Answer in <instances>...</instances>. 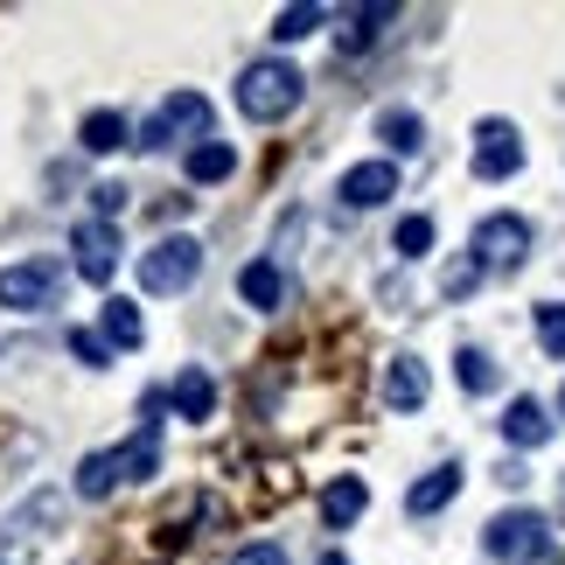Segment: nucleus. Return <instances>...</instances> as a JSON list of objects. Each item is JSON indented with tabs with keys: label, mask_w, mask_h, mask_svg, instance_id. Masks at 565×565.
I'll list each match as a JSON object with an SVG mask.
<instances>
[{
	"label": "nucleus",
	"mask_w": 565,
	"mask_h": 565,
	"mask_svg": "<svg viewBox=\"0 0 565 565\" xmlns=\"http://www.w3.org/2000/svg\"><path fill=\"white\" fill-rule=\"evenodd\" d=\"M300 98H308V77H300L287 56H258V63L237 71V113L252 126H279L287 113H300Z\"/></svg>",
	"instance_id": "1"
},
{
	"label": "nucleus",
	"mask_w": 565,
	"mask_h": 565,
	"mask_svg": "<svg viewBox=\"0 0 565 565\" xmlns=\"http://www.w3.org/2000/svg\"><path fill=\"white\" fill-rule=\"evenodd\" d=\"M482 545H489V558H503V565H558L552 524H545L537 510H503V516H489Z\"/></svg>",
	"instance_id": "2"
},
{
	"label": "nucleus",
	"mask_w": 565,
	"mask_h": 565,
	"mask_svg": "<svg viewBox=\"0 0 565 565\" xmlns=\"http://www.w3.org/2000/svg\"><path fill=\"white\" fill-rule=\"evenodd\" d=\"M134 279H140V294H189L203 279V245L195 237H161V245L140 252Z\"/></svg>",
	"instance_id": "3"
},
{
	"label": "nucleus",
	"mask_w": 565,
	"mask_h": 565,
	"mask_svg": "<svg viewBox=\"0 0 565 565\" xmlns=\"http://www.w3.org/2000/svg\"><path fill=\"white\" fill-rule=\"evenodd\" d=\"M56 294H63L56 258H21V266L0 273V308L8 315H42V308H56Z\"/></svg>",
	"instance_id": "4"
},
{
	"label": "nucleus",
	"mask_w": 565,
	"mask_h": 565,
	"mask_svg": "<svg viewBox=\"0 0 565 565\" xmlns=\"http://www.w3.org/2000/svg\"><path fill=\"white\" fill-rule=\"evenodd\" d=\"M468 252L482 258V273H516L531 258V224H524V216H510V210H495V216L475 224V245Z\"/></svg>",
	"instance_id": "5"
},
{
	"label": "nucleus",
	"mask_w": 565,
	"mask_h": 565,
	"mask_svg": "<svg viewBox=\"0 0 565 565\" xmlns=\"http://www.w3.org/2000/svg\"><path fill=\"white\" fill-rule=\"evenodd\" d=\"M203 126H210V98L203 92H168V105L134 134V147L140 154H161V147H175L182 134H203Z\"/></svg>",
	"instance_id": "6"
},
{
	"label": "nucleus",
	"mask_w": 565,
	"mask_h": 565,
	"mask_svg": "<svg viewBox=\"0 0 565 565\" xmlns=\"http://www.w3.org/2000/svg\"><path fill=\"white\" fill-rule=\"evenodd\" d=\"M71 266H77V279H92V287H105V279L119 273V231L105 224V216H84L71 231Z\"/></svg>",
	"instance_id": "7"
},
{
	"label": "nucleus",
	"mask_w": 565,
	"mask_h": 565,
	"mask_svg": "<svg viewBox=\"0 0 565 565\" xmlns=\"http://www.w3.org/2000/svg\"><path fill=\"white\" fill-rule=\"evenodd\" d=\"M524 168V134L510 119H482L475 126V175L482 182H510Z\"/></svg>",
	"instance_id": "8"
},
{
	"label": "nucleus",
	"mask_w": 565,
	"mask_h": 565,
	"mask_svg": "<svg viewBox=\"0 0 565 565\" xmlns=\"http://www.w3.org/2000/svg\"><path fill=\"white\" fill-rule=\"evenodd\" d=\"M335 195H342L350 210H377V203H391V195H398V168H391V161H356L350 175L335 182Z\"/></svg>",
	"instance_id": "9"
},
{
	"label": "nucleus",
	"mask_w": 565,
	"mask_h": 565,
	"mask_svg": "<svg viewBox=\"0 0 565 565\" xmlns=\"http://www.w3.org/2000/svg\"><path fill=\"white\" fill-rule=\"evenodd\" d=\"M363 510H371V482H363V475H335V482L321 489V531H350Z\"/></svg>",
	"instance_id": "10"
},
{
	"label": "nucleus",
	"mask_w": 565,
	"mask_h": 565,
	"mask_svg": "<svg viewBox=\"0 0 565 565\" xmlns=\"http://www.w3.org/2000/svg\"><path fill=\"white\" fill-rule=\"evenodd\" d=\"M426 391H433V377H426L419 356H391V363H384V405H391V412H419Z\"/></svg>",
	"instance_id": "11"
},
{
	"label": "nucleus",
	"mask_w": 565,
	"mask_h": 565,
	"mask_svg": "<svg viewBox=\"0 0 565 565\" xmlns=\"http://www.w3.org/2000/svg\"><path fill=\"white\" fill-rule=\"evenodd\" d=\"M237 300L258 315H273L279 300H287V273L273 266V258H252V266H237Z\"/></svg>",
	"instance_id": "12"
},
{
	"label": "nucleus",
	"mask_w": 565,
	"mask_h": 565,
	"mask_svg": "<svg viewBox=\"0 0 565 565\" xmlns=\"http://www.w3.org/2000/svg\"><path fill=\"white\" fill-rule=\"evenodd\" d=\"M168 405H175V419H210V412H216V377L203 371V363H189V371L175 377V384H168Z\"/></svg>",
	"instance_id": "13"
},
{
	"label": "nucleus",
	"mask_w": 565,
	"mask_h": 565,
	"mask_svg": "<svg viewBox=\"0 0 565 565\" xmlns=\"http://www.w3.org/2000/svg\"><path fill=\"white\" fill-rule=\"evenodd\" d=\"M454 495H461V468H454V461H440L433 475H419V482L405 489V510H412V516H433V510H447Z\"/></svg>",
	"instance_id": "14"
},
{
	"label": "nucleus",
	"mask_w": 565,
	"mask_h": 565,
	"mask_svg": "<svg viewBox=\"0 0 565 565\" xmlns=\"http://www.w3.org/2000/svg\"><path fill=\"white\" fill-rule=\"evenodd\" d=\"M391 21H398V8H391V0H384V8H350V21L335 29V50H342V56H363V50H371V42L391 29Z\"/></svg>",
	"instance_id": "15"
},
{
	"label": "nucleus",
	"mask_w": 565,
	"mask_h": 565,
	"mask_svg": "<svg viewBox=\"0 0 565 565\" xmlns=\"http://www.w3.org/2000/svg\"><path fill=\"white\" fill-rule=\"evenodd\" d=\"M503 440H510V447H545V440H552L545 405H537V398H510V412H503Z\"/></svg>",
	"instance_id": "16"
},
{
	"label": "nucleus",
	"mask_w": 565,
	"mask_h": 565,
	"mask_svg": "<svg viewBox=\"0 0 565 565\" xmlns=\"http://www.w3.org/2000/svg\"><path fill=\"white\" fill-rule=\"evenodd\" d=\"M182 168H189V182L210 189V182H224L231 168H237V147H231V140H195L189 154H182Z\"/></svg>",
	"instance_id": "17"
},
{
	"label": "nucleus",
	"mask_w": 565,
	"mask_h": 565,
	"mask_svg": "<svg viewBox=\"0 0 565 565\" xmlns=\"http://www.w3.org/2000/svg\"><path fill=\"white\" fill-rule=\"evenodd\" d=\"M377 140L391 147V154H419V147H426V119L405 113V105H391V113H377Z\"/></svg>",
	"instance_id": "18"
},
{
	"label": "nucleus",
	"mask_w": 565,
	"mask_h": 565,
	"mask_svg": "<svg viewBox=\"0 0 565 565\" xmlns=\"http://www.w3.org/2000/svg\"><path fill=\"white\" fill-rule=\"evenodd\" d=\"M134 140V126H126V113H92L77 126V147L84 154H119V147Z\"/></svg>",
	"instance_id": "19"
},
{
	"label": "nucleus",
	"mask_w": 565,
	"mask_h": 565,
	"mask_svg": "<svg viewBox=\"0 0 565 565\" xmlns=\"http://www.w3.org/2000/svg\"><path fill=\"white\" fill-rule=\"evenodd\" d=\"M454 377H461V391H468V398H482V391H495V384H503V371H495V356H489V350H475V342H461V350H454Z\"/></svg>",
	"instance_id": "20"
},
{
	"label": "nucleus",
	"mask_w": 565,
	"mask_h": 565,
	"mask_svg": "<svg viewBox=\"0 0 565 565\" xmlns=\"http://www.w3.org/2000/svg\"><path fill=\"white\" fill-rule=\"evenodd\" d=\"M105 342H113V350H140V342H147V321H140V308H134V300H105Z\"/></svg>",
	"instance_id": "21"
},
{
	"label": "nucleus",
	"mask_w": 565,
	"mask_h": 565,
	"mask_svg": "<svg viewBox=\"0 0 565 565\" xmlns=\"http://www.w3.org/2000/svg\"><path fill=\"white\" fill-rule=\"evenodd\" d=\"M113 489H119V461H113V447H105V454H84V461H77V495H84V503H105Z\"/></svg>",
	"instance_id": "22"
},
{
	"label": "nucleus",
	"mask_w": 565,
	"mask_h": 565,
	"mask_svg": "<svg viewBox=\"0 0 565 565\" xmlns=\"http://www.w3.org/2000/svg\"><path fill=\"white\" fill-rule=\"evenodd\" d=\"M321 21H329V8H315V0H300V8H279V21H273V42H300V35H315Z\"/></svg>",
	"instance_id": "23"
},
{
	"label": "nucleus",
	"mask_w": 565,
	"mask_h": 565,
	"mask_svg": "<svg viewBox=\"0 0 565 565\" xmlns=\"http://www.w3.org/2000/svg\"><path fill=\"white\" fill-rule=\"evenodd\" d=\"M475 287H482V258H475V252H461V258H454V266L440 273V294H447V300H468Z\"/></svg>",
	"instance_id": "24"
},
{
	"label": "nucleus",
	"mask_w": 565,
	"mask_h": 565,
	"mask_svg": "<svg viewBox=\"0 0 565 565\" xmlns=\"http://www.w3.org/2000/svg\"><path fill=\"white\" fill-rule=\"evenodd\" d=\"M391 245H398V258H426L433 252V216H405V224L391 231Z\"/></svg>",
	"instance_id": "25"
},
{
	"label": "nucleus",
	"mask_w": 565,
	"mask_h": 565,
	"mask_svg": "<svg viewBox=\"0 0 565 565\" xmlns=\"http://www.w3.org/2000/svg\"><path fill=\"white\" fill-rule=\"evenodd\" d=\"M537 350L565 356V300H545V308H537Z\"/></svg>",
	"instance_id": "26"
},
{
	"label": "nucleus",
	"mask_w": 565,
	"mask_h": 565,
	"mask_svg": "<svg viewBox=\"0 0 565 565\" xmlns=\"http://www.w3.org/2000/svg\"><path fill=\"white\" fill-rule=\"evenodd\" d=\"M71 356L84 363V371H105V363H113V342L92 335V329H71Z\"/></svg>",
	"instance_id": "27"
},
{
	"label": "nucleus",
	"mask_w": 565,
	"mask_h": 565,
	"mask_svg": "<svg viewBox=\"0 0 565 565\" xmlns=\"http://www.w3.org/2000/svg\"><path fill=\"white\" fill-rule=\"evenodd\" d=\"M126 203H134V189H126V182H98V189H92V210L105 216V224H113Z\"/></svg>",
	"instance_id": "28"
},
{
	"label": "nucleus",
	"mask_w": 565,
	"mask_h": 565,
	"mask_svg": "<svg viewBox=\"0 0 565 565\" xmlns=\"http://www.w3.org/2000/svg\"><path fill=\"white\" fill-rule=\"evenodd\" d=\"M231 565H287V552H279V545H245Z\"/></svg>",
	"instance_id": "29"
},
{
	"label": "nucleus",
	"mask_w": 565,
	"mask_h": 565,
	"mask_svg": "<svg viewBox=\"0 0 565 565\" xmlns=\"http://www.w3.org/2000/svg\"><path fill=\"white\" fill-rule=\"evenodd\" d=\"M321 565H350V558H342V552H321Z\"/></svg>",
	"instance_id": "30"
},
{
	"label": "nucleus",
	"mask_w": 565,
	"mask_h": 565,
	"mask_svg": "<svg viewBox=\"0 0 565 565\" xmlns=\"http://www.w3.org/2000/svg\"><path fill=\"white\" fill-rule=\"evenodd\" d=\"M558 412H565V391H558Z\"/></svg>",
	"instance_id": "31"
},
{
	"label": "nucleus",
	"mask_w": 565,
	"mask_h": 565,
	"mask_svg": "<svg viewBox=\"0 0 565 565\" xmlns=\"http://www.w3.org/2000/svg\"><path fill=\"white\" fill-rule=\"evenodd\" d=\"M0 565H8V558H0Z\"/></svg>",
	"instance_id": "32"
}]
</instances>
